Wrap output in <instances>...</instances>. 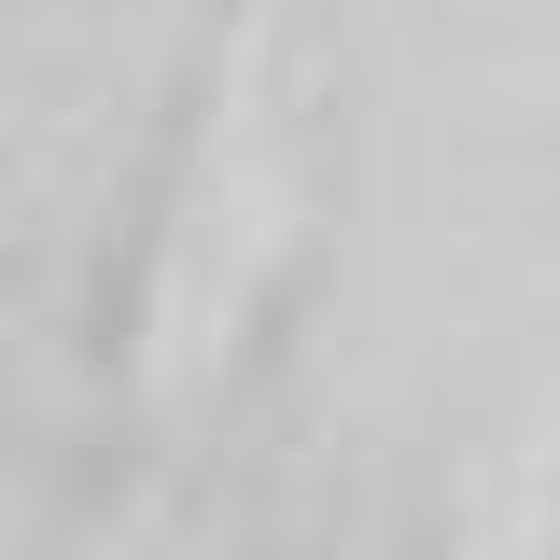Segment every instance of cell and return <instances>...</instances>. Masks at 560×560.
Masks as SVG:
<instances>
[{"label":"cell","instance_id":"6da1fadb","mask_svg":"<svg viewBox=\"0 0 560 560\" xmlns=\"http://www.w3.org/2000/svg\"><path fill=\"white\" fill-rule=\"evenodd\" d=\"M267 238H280V140H267V98L253 84H224L197 127V168H183V197H168V238H154V280H140V420H183L224 378V350H238V308H253V280H267Z\"/></svg>","mask_w":560,"mask_h":560}]
</instances>
